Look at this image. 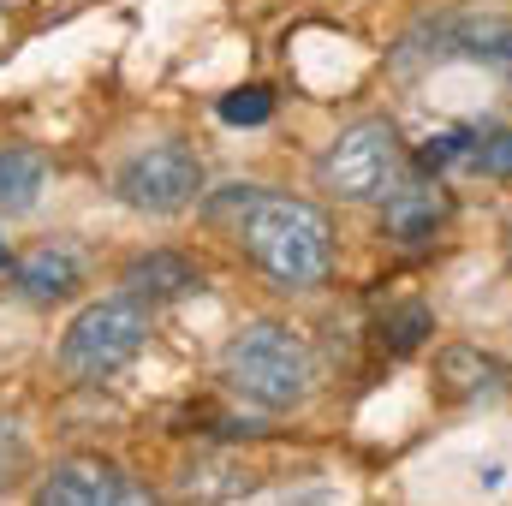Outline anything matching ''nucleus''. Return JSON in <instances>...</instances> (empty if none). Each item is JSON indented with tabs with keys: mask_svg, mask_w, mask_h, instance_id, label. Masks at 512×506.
Returning a JSON list of instances; mask_svg holds the SVG:
<instances>
[{
	"mask_svg": "<svg viewBox=\"0 0 512 506\" xmlns=\"http://www.w3.org/2000/svg\"><path fill=\"white\" fill-rule=\"evenodd\" d=\"M251 262L286 292H310L328 280L334 268V233H328V215L304 197H262L245 227H239Z\"/></svg>",
	"mask_w": 512,
	"mask_h": 506,
	"instance_id": "f257e3e1",
	"label": "nucleus"
},
{
	"mask_svg": "<svg viewBox=\"0 0 512 506\" xmlns=\"http://www.w3.org/2000/svg\"><path fill=\"white\" fill-rule=\"evenodd\" d=\"M221 381L262 411H298L316 387V358L286 322H245L221 352Z\"/></svg>",
	"mask_w": 512,
	"mask_h": 506,
	"instance_id": "f03ea898",
	"label": "nucleus"
},
{
	"mask_svg": "<svg viewBox=\"0 0 512 506\" xmlns=\"http://www.w3.org/2000/svg\"><path fill=\"white\" fill-rule=\"evenodd\" d=\"M143 340H149V304L131 292H108V298H90L66 322L54 358L72 381H108L143 352Z\"/></svg>",
	"mask_w": 512,
	"mask_h": 506,
	"instance_id": "7ed1b4c3",
	"label": "nucleus"
},
{
	"mask_svg": "<svg viewBox=\"0 0 512 506\" xmlns=\"http://www.w3.org/2000/svg\"><path fill=\"white\" fill-rule=\"evenodd\" d=\"M316 179L322 191H334L340 203H370L387 197L393 179H399V131L387 120H358L346 126L316 161Z\"/></svg>",
	"mask_w": 512,
	"mask_h": 506,
	"instance_id": "20e7f679",
	"label": "nucleus"
},
{
	"mask_svg": "<svg viewBox=\"0 0 512 506\" xmlns=\"http://www.w3.org/2000/svg\"><path fill=\"white\" fill-rule=\"evenodd\" d=\"M114 197L137 215H185L191 203H203V161L185 143H149L120 161Z\"/></svg>",
	"mask_w": 512,
	"mask_h": 506,
	"instance_id": "39448f33",
	"label": "nucleus"
},
{
	"mask_svg": "<svg viewBox=\"0 0 512 506\" xmlns=\"http://www.w3.org/2000/svg\"><path fill=\"white\" fill-rule=\"evenodd\" d=\"M30 506H161V501L108 459H60L36 483Z\"/></svg>",
	"mask_w": 512,
	"mask_h": 506,
	"instance_id": "423d86ee",
	"label": "nucleus"
},
{
	"mask_svg": "<svg viewBox=\"0 0 512 506\" xmlns=\"http://www.w3.org/2000/svg\"><path fill=\"white\" fill-rule=\"evenodd\" d=\"M453 215V197L435 185V179H417V185H399L387 191V209H382V233L393 245H429Z\"/></svg>",
	"mask_w": 512,
	"mask_h": 506,
	"instance_id": "0eeeda50",
	"label": "nucleus"
},
{
	"mask_svg": "<svg viewBox=\"0 0 512 506\" xmlns=\"http://www.w3.org/2000/svg\"><path fill=\"white\" fill-rule=\"evenodd\" d=\"M12 280H18V292L30 304H60V298H72L84 286V256L54 239V245H36L30 256H18Z\"/></svg>",
	"mask_w": 512,
	"mask_h": 506,
	"instance_id": "6e6552de",
	"label": "nucleus"
},
{
	"mask_svg": "<svg viewBox=\"0 0 512 506\" xmlns=\"http://www.w3.org/2000/svg\"><path fill=\"white\" fill-rule=\"evenodd\" d=\"M435 36H441V54H465V60H483V66L512 72V18H501V12L453 18V24H441Z\"/></svg>",
	"mask_w": 512,
	"mask_h": 506,
	"instance_id": "1a4fd4ad",
	"label": "nucleus"
},
{
	"mask_svg": "<svg viewBox=\"0 0 512 506\" xmlns=\"http://www.w3.org/2000/svg\"><path fill=\"white\" fill-rule=\"evenodd\" d=\"M435 381H441V399H483L507 387V364L489 358L483 346H447L435 358Z\"/></svg>",
	"mask_w": 512,
	"mask_h": 506,
	"instance_id": "9d476101",
	"label": "nucleus"
},
{
	"mask_svg": "<svg viewBox=\"0 0 512 506\" xmlns=\"http://www.w3.org/2000/svg\"><path fill=\"white\" fill-rule=\"evenodd\" d=\"M191 286H203V274L191 268V256H179V251H149V256H137L126 274H120V292L143 298V304L179 298V292H191Z\"/></svg>",
	"mask_w": 512,
	"mask_h": 506,
	"instance_id": "9b49d317",
	"label": "nucleus"
},
{
	"mask_svg": "<svg viewBox=\"0 0 512 506\" xmlns=\"http://www.w3.org/2000/svg\"><path fill=\"white\" fill-rule=\"evenodd\" d=\"M42 191H48V155L6 143L0 149V215H30Z\"/></svg>",
	"mask_w": 512,
	"mask_h": 506,
	"instance_id": "f8f14e48",
	"label": "nucleus"
},
{
	"mask_svg": "<svg viewBox=\"0 0 512 506\" xmlns=\"http://www.w3.org/2000/svg\"><path fill=\"white\" fill-rule=\"evenodd\" d=\"M471 149H477V131L447 126V131H435V137L417 149V167H423V173H447L453 161H471Z\"/></svg>",
	"mask_w": 512,
	"mask_h": 506,
	"instance_id": "ddd939ff",
	"label": "nucleus"
},
{
	"mask_svg": "<svg viewBox=\"0 0 512 506\" xmlns=\"http://www.w3.org/2000/svg\"><path fill=\"white\" fill-rule=\"evenodd\" d=\"M268 114H274V96H268L262 84H245V90L221 96V120H227V126H262Z\"/></svg>",
	"mask_w": 512,
	"mask_h": 506,
	"instance_id": "4468645a",
	"label": "nucleus"
},
{
	"mask_svg": "<svg viewBox=\"0 0 512 506\" xmlns=\"http://www.w3.org/2000/svg\"><path fill=\"white\" fill-rule=\"evenodd\" d=\"M423 334H429V310L423 304H405V310H393L382 322V340L393 352H411V346H423Z\"/></svg>",
	"mask_w": 512,
	"mask_h": 506,
	"instance_id": "2eb2a0df",
	"label": "nucleus"
},
{
	"mask_svg": "<svg viewBox=\"0 0 512 506\" xmlns=\"http://www.w3.org/2000/svg\"><path fill=\"white\" fill-rule=\"evenodd\" d=\"M24 465H30V447H24V429L12 423V417H0V495L24 477Z\"/></svg>",
	"mask_w": 512,
	"mask_h": 506,
	"instance_id": "dca6fc26",
	"label": "nucleus"
},
{
	"mask_svg": "<svg viewBox=\"0 0 512 506\" xmlns=\"http://www.w3.org/2000/svg\"><path fill=\"white\" fill-rule=\"evenodd\" d=\"M471 167L489 173V179H512V131H489V137H477Z\"/></svg>",
	"mask_w": 512,
	"mask_h": 506,
	"instance_id": "f3484780",
	"label": "nucleus"
},
{
	"mask_svg": "<svg viewBox=\"0 0 512 506\" xmlns=\"http://www.w3.org/2000/svg\"><path fill=\"white\" fill-rule=\"evenodd\" d=\"M0 268H6V239H0Z\"/></svg>",
	"mask_w": 512,
	"mask_h": 506,
	"instance_id": "a211bd4d",
	"label": "nucleus"
}]
</instances>
